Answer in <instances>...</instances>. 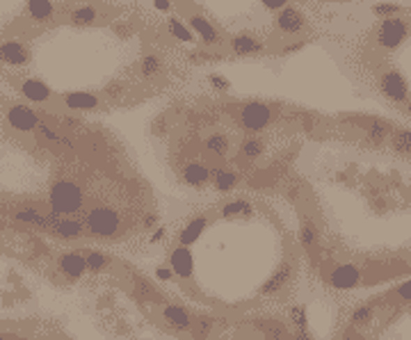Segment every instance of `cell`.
Instances as JSON below:
<instances>
[{
  "instance_id": "cell-1",
  "label": "cell",
  "mask_w": 411,
  "mask_h": 340,
  "mask_svg": "<svg viewBox=\"0 0 411 340\" xmlns=\"http://www.w3.org/2000/svg\"><path fill=\"white\" fill-rule=\"evenodd\" d=\"M12 103L0 96V217L69 245L117 242L139 222L151 226L155 210L144 208L135 183L94 180L71 132L48 119L35 132L16 128Z\"/></svg>"
},
{
  "instance_id": "cell-2",
  "label": "cell",
  "mask_w": 411,
  "mask_h": 340,
  "mask_svg": "<svg viewBox=\"0 0 411 340\" xmlns=\"http://www.w3.org/2000/svg\"><path fill=\"white\" fill-rule=\"evenodd\" d=\"M41 340H313L279 311L219 315L103 249L82 247L62 309Z\"/></svg>"
},
{
  "instance_id": "cell-3",
  "label": "cell",
  "mask_w": 411,
  "mask_h": 340,
  "mask_svg": "<svg viewBox=\"0 0 411 340\" xmlns=\"http://www.w3.org/2000/svg\"><path fill=\"white\" fill-rule=\"evenodd\" d=\"M302 256L251 199L196 212L176 231L155 279L196 309L219 315L279 311L297 295Z\"/></svg>"
},
{
  "instance_id": "cell-4",
  "label": "cell",
  "mask_w": 411,
  "mask_h": 340,
  "mask_svg": "<svg viewBox=\"0 0 411 340\" xmlns=\"http://www.w3.org/2000/svg\"><path fill=\"white\" fill-rule=\"evenodd\" d=\"M0 217V340H41L62 309L82 247Z\"/></svg>"
},
{
  "instance_id": "cell-5",
  "label": "cell",
  "mask_w": 411,
  "mask_h": 340,
  "mask_svg": "<svg viewBox=\"0 0 411 340\" xmlns=\"http://www.w3.org/2000/svg\"><path fill=\"white\" fill-rule=\"evenodd\" d=\"M411 35V26L407 19L402 16H386V19L380 21V26L375 30V44L382 48V51H396L405 39Z\"/></svg>"
},
{
  "instance_id": "cell-6",
  "label": "cell",
  "mask_w": 411,
  "mask_h": 340,
  "mask_svg": "<svg viewBox=\"0 0 411 340\" xmlns=\"http://www.w3.org/2000/svg\"><path fill=\"white\" fill-rule=\"evenodd\" d=\"M238 119H240V126L245 132H249V135H261V132L272 123L274 110H272V105H267L263 101H249L240 107V117Z\"/></svg>"
},
{
  "instance_id": "cell-7",
  "label": "cell",
  "mask_w": 411,
  "mask_h": 340,
  "mask_svg": "<svg viewBox=\"0 0 411 340\" xmlns=\"http://www.w3.org/2000/svg\"><path fill=\"white\" fill-rule=\"evenodd\" d=\"M380 92L396 105H407L409 103V85L405 76L398 69H386L380 76Z\"/></svg>"
},
{
  "instance_id": "cell-8",
  "label": "cell",
  "mask_w": 411,
  "mask_h": 340,
  "mask_svg": "<svg viewBox=\"0 0 411 340\" xmlns=\"http://www.w3.org/2000/svg\"><path fill=\"white\" fill-rule=\"evenodd\" d=\"M210 173H212V167L206 160H187L183 164V169H180V180H183L187 187L201 190L206 185H210Z\"/></svg>"
},
{
  "instance_id": "cell-9",
  "label": "cell",
  "mask_w": 411,
  "mask_h": 340,
  "mask_svg": "<svg viewBox=\"0 0 411 340\" xmlns=\"http://www.w3.org/2000/svg\"><path fill=\"white\" fill-rule=\"evenodd\" d=\"M274 23H277V30L284 32V35H300V32L307 30V16L293 5H286L284 10H279Z\"/></svg>"
},
{
  "instance_id": "cell-10",
  "label": "cell",
  "mask_w": 411,
  "mask_h": 340,
  "mask_svg": "<svg viewBox=\"0 0 411 340\" xmlns=\"http://www.w3.org/2000/svg\"><path fill=\"white\" fill-rule=\"evenodd\" d=\"M242 183V176L240 171L233 169L231 164H217V167H212V173H210V185L217 190V192L222 194H228L233 192V190Z\"/></svg>"
},
{
  "instance_id": "cell-11",
  "label": "cell",
  "mask_w": 411,
  "mask_h": 340,
  "mask_svg": "<svg viewBox=\"0 0 411 340\" xmlns=\"http://www.w3.org/2000/svg\"><path fill=\"white\" fill-rule=\"evenodd\" d=\"M60 103L73 112H92L96 107H101V96L92 92H67L60 96Z\"/></svg>"
},
{
  "instance_id": "cell-12",
  "label": "cell",
  "mask_w": 411,
  "mask_h": 340,
  "mask_svg": "<svg viewBox=\"0 0 411 340\" xmlns=\"http://www.w3.org/2000/svg\"><path fill=\"white\" fill-rule=\"evenodd\" d=\"M187 23H190V28L196 37H199L206 46H217L219 44V32L215 30V26L206 19L203 14H190V19H187Z\"/></svg>"
},
{
  "instance_id": "cell-13",
  "label": "cell",
  "mask_w": 411,
  "mask_h": 340,
  "mask_svg": "<svg viewBox=\"0 0 411 340\" xmlns=\"http://www.w3.org/2000/svg\"><path fill=\"white\" fill-rule=\"evenodd\" d=\"M391 132H393L391 123H386L382 119H370L364 128V139L370 146H384L386 142H389Z\"/></svg>"
},
{
  "instance_id": "cell-14",
  "label": "cell",
  "mask_w": 411,
  "mask_h": 340,
  "mask_svg": "<svg viewBox=\"0 0 411 340\" xmlns=\"http://www.w3.org/2000/svg\"><path fill=\"white\" fill-rule=\"evenodd\" d=\"M265 148H267L265 142H263L258 135H249L240 144V148H238V155H240V160H245L251 167L254 162H258L261 157L265 155Z\"/></svg>"
},
{
  "instance_id": "cell-15",
  "label": "cell",
  "mask_w": 411,
  "mask_h": 340,
  "mask_svg": "<svg viewBox=\"0 0 411 340\" xmlns=\"http://www.w3.org/2000/svg\"><path fill=\"white\" fill-rule=\"evenodd\" d=\"M203 148L212 160H224V157L231 153V139H228L224 132H212V135L206 137Z\"/></svg>"
},
{
  "instance_id": "cell-16",
  "label": "cell",
  "mask_w": 411,
  "mask_h": 340,
  "mask_svg": "<svg viewBox=\"0 0 411 340\" xmlns=\"http://www.w3.org/2000/svg\"><path fill=\"white\" fill-rule=\"evenodd\" d=\"M228 46H231L233 55H240V57L261 55L263 51H265V46H263L258 39H254L249 35H235L231 41H228Z\"/></svg>"
},
{
  "instance_id": "cell-17",
  "label": "cell",
  "mask_w": 411,
  "mask_h": 340,
  "mask_svg": "<svg viewBox=\"0 0 411 340\" xmlns=\"http://www.w3.org/2000/svg\"><path fill=\"white\" fill-rule=\"evenodd\" d=\"M96 19H98V12L92 5H76L67 12V21L71 26H78V28L92 26V23H96Z\"/></svg>"
},
{
  "instance_id": "cell-18",
  "label": "cell",
  "mask_w": 411,
  "mask_h": 340,
  "mask_svg": "<svg viewBox=\"0 0 411 340\" xmlns=\"http://www.w3.org/2000/svg\"><path fill=\"white\" fill-rule=\"evenodd\" d=\"M389 146L398 155H411V130L409 128H393L389 137Z\"/></svg>"
},
{
  "instance_id": "cell-19",
  "label": "cell",
  "mask_w": 411,
  "mask_h": 340,
  "mask_svg": "<svg viewBox=\"0 0 411 340\" xmlns=\"http://www.w3.org/2000/svg\"><path fill=\"white\" fill-rule=\"evenodd\" d=\"M139 76L144 80H155L162 76V60L160 55L155 53H146L142 57V62H139Z\"/></svg>"
},
{
  "instance_id": "cell-20",
  "label": "cell",
  "mask_w": 411,
  "mask_h": 340,
  "mask_svg": "<svg viewBox=\"0 0 411 340\" xmlns=\"http://www.w3.org/2000/svg\"><path fill=\"white\" fill-rule=\"evenodd\" d=\"M167 28H169V35L174 37L176 41H180V44H192V41H194L192 28L187 26V23L180 21L178 16H169V19H167Z\"/></svg>"
},
{
  "instance_id": "cell-21",
  "label": "cell",
  "mask_w": 411,
  "mask_h": 340,
  "mask_svg": "<svg viewBox=\"0 0 411 340\" xmlns=\"http://www.w3.org/2000/svg\"><path fill=\"white\" fill-rule=\"evenodd\" d=\"M402 12V7L393 5V3H380V5H373V14L380 16V19H386V16H398Z\"/></svg>"
},
{
  "instance_id": "cell-22",
  "label": "cell",
  "mask_w": 411,
  "mask_h": 340,
  "mask_svg": "<svg viewBox=\"0 0 411 340\" xmlns=\"http://www.w3.org/2000/svg\"><path fill=\"white\" fill-rule=\"evenodd\" d=\"M123 89H126V85H123L121 80L110 82V85L105 87V96H108V98H117V96H121V94H123Z\"/></svg>"
},
{
  "instance_id": "cell-23",
  "label": "cell",
  "mask_w": 411,
  "mask_h": 340,
  "mask_svg": "<svg viewBox=\"0 0 411 340\" xmlns=\"http://www.w3.org/2000/svg\"><path fill=\"white\" fill-rule=\"evenodd\" d=\"M261 3L265 5L270 12H279V10H284V7L288 5V0H261Z\"/></svg>"
},
{
  "instance_id": "cell-24",
  "label": "cell",
  "mask_w": 411,
  "mask_h": 340,
  "mask_svg": "<svg viewBox=\"0 0 411 340\" xmlns=\"http://www.w3.org/2000/svg\"><path fill=\"white\" fill-rule=\"evenodd\" d=\"M208 82H210V85L215 87V89H219V92H224V89H228V80L222 78V76H210Z\"/></svg>"
},
{
  "instance_id": "cell-25",
  "label": "cell",
  "mask_w": 411,
  "mask_h": 340,
  "mask_svg": "<svg viewBox=\"0 0 411 340\" xmlns=\"http://www.w3.org/2000/svg\"><path fill=\"white\" fill-rule=\"evenodd\" d=\"M153 5H155V10H160L164 14L171 12V0H153Z\"/></svg>"
},
{
  "instance_id": "cell-26",
  "label": "cell",
  "mask_w": 411,
  "mask_h": 340,
  "mask_svg": "<svg viewBox=\"0 0 411 340\" xmlns=\"http://www.w3.org/2000/svg\"><path fill=\"white\" fill-rule=\"evenodd\" d=\"M302 46H304V44H290V46H288V48H284V53H293V51H300Z\"/></svg>"
},
{
  "instance_id": "cell-27",
  "label": "cell",
  "mask_w": 411,
  "mask_h": 340,
  "mask_svg": "<svg viewBox=\"0 0 411 340\" xmlns=\"http://www.w3.org/2000/svg\"><path fill=\"white\" fill-rule=\"evenodd\" d=\"M407 112L411 114V98H409V103H407Z\"/></svg>"
}]
</instances>
